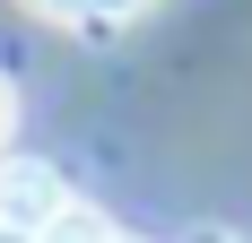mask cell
<instances>
[{"mask_svg": "<svg viewBox=\"0 0 252 243\" xmlns=\"http://www.w3.org/2000/svg\"><path fill=\"white\" fill-rule=\"evenodd\" d=\"M61 209H70V182H61L44 156H0V226L18 243L35 235V226H52Z\"/></svg>", "mask_w": 252, "mask_h": 243, "instance_id": "6da1fadb", "label": "cell"}, {"mask_svg": "<svg viewBox=\"0 0 252 243\" xmlns=\"http://www.w3.org/2000/svg\"><path fill=\"white\" fill-rule=\"evenodd\" d=\"M26 243H113V226H104L96 209H78V200H70L61 217H52V226H35Z\"/></svg>", "mask_w": 252, "mask_h": 243, "instance_id": "7a4b0ae2", "label": "cell"}, {"mask_svg": "<svg viewBox=\"0 0 252 243\" xmlns=\"http://www.w3.org/2000/svg\"><path fill=\"white\" fill-rule=\"evenodd\" d=\"M44 18H113V9H139V0H35Z\"/></svg>", "mask_w": 252, "mask_h": 243, "instance_id": "3957f363", "label": "cell"}, {"mask_svg": "<svg viewBox=\"0 0 252 243\" xmlns=\"http://www.w3.org/2000/svg\"><path fill=\"white\" fill-rule=\"evenodd\" d=\"M9 130H18V87H9V70H0V148H9Z\"/></svg>", "mask_w": 252, "mask_h": 243, "instance_id": "277c9868", "label": "cell"}, {"mask_svg": "<svg viewBox=\"0 0 252 243\" xmlns=\"http://www.w3.org/2000/svg\"><path fill=\"white\" fill-rule=\"evenodd\" d=\"M183 243H244V235H235V226H191Z\"/></svg>", "mask_w": 252, "mask_h": 243, "instance_id": "5b68a950", "label": "cell"}, {"mask_svg": "<svg viewBox=\"0 0 252 243\" xmlns=\"http://www.w3.org/2000/svg\"><path fill=\"white\" fill-rule=\"evenodd\" d=\"M0 243H18V235H9V226H0Z\"/></svg>", "mask_w": 252, "mask_h": 243, "instance_id": "8992f818", "label": "cell"}, {"mask_svg": "<svg viewBox=\"0 0 252 243\" xmlns=\"http://www.w3.org/2000/svg\"><path fill=\"white\" fill-rule=\"evenodd\" d=\"M113 243H139V235H113Z\"/></svg>", "mask_w": 252, "mask_h": 243, "instance_id": "52a82bcc", "label": "cell"}]
</instances>
